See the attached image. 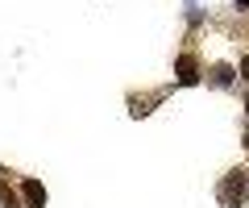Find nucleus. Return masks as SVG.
Masks as SVG:
<instances>
[{"label":"nucleus","mask_w":249,"mask_h":208,"mask_svg":"<svg viewBox=\"0 0 249 208\" xmlns=\"http://www.w3.org/2000/svg\"><path fill=\"white\" fill-rule=\"evenodd\" d=\"M245 191H249V179H245V171H232L229 179L220 183V204H224V208H241Z\"/></svg>","instance_id":"f257e3e1"},{"label":"nucleus","mask_w":249,"mask_h":208,"mask_svg":"<svg viewBox=\"0 0 249 208\" xmlns=\"http://www.w3.org/2000/svg\"><path fill=\"white\" fill-rule=\"evenodd\" d=\"M175 71H178V83H199V63H196V55H183L175 63Z\"/></svg>","instance_id":"f03ea898"},{"label":"nucleus","mask_w":249,"mask_h":208,"mask_svg":"<svg viewBox=\"0 0 249 208\" xmlns=\"http://www.w3.org/2000/svg\"><path fill=\"white\" fill-rule=\"evenodd\" d=\"M21 191H25V204H29V208H42V204H46V188H42L37 179H25V188H21Z\"/></svg>","instance_id":"7ed1b4c3"},{"label":"nucleus","mask_w":249,"mask_h":208,"mask_svg":"<svg viewBox=\"0 0 249 208\" xmlns=\"http://www.w3.org/2000/svg\"><path fill=\"white\" fill-rule=\"evenodd\" d=\"M0 204H4V208H17V191H13L4 179H0Z\"/></svg>","instance_id":"20e7f679"},{"label":"nucleus","mask_w":249,"mask_h":208,"mask_svg":"<svg viewBox=\"0 0 249 208\" xmlns=\"http://www.w3.org/2000/svg\"><path fill=\"white\" fill-rule=\"evenodd\" d=\"M212 79L220 83V88H224V83H232V67H216V71H212Z\"/></svg>","instance_id":"39448f33"},{"label":"nucleus","mask_w":249,"mask_h":208,"mask_svg":"<svg viewBox=\"0 0 249 208\" xmlns=\"http://www.w3.org/2000/svg\"><path fill=\"white\" fill-rule=\"evenodd\" d=\"M241 75H245V79H249V55L241 58Z\"/></svg>","instance_id":"423d86ee"},{"label":"nucleus","mask_w":249,"mask_h":208,"mask_svg":"<svg viewBox=\"0 0 249 208\" xmlns=\"http://www.w3.org/2000/svg\"><path fill=\"white\" fill-rule=\"evenodd\" d=\"M237 9H241V13H249V0H237Z\"/></svg>","instance_id":"0eeeda50"},{"label":"nucleus","mask_w":249,"mask_h":208,"mask_svg":"<svg viewBox=\"0 0 249 208\" xmlns=\"http://www.w3.org/2000/svg\"><path fill=\"white\" fill-rule=\"evenodd\" d=\"M245 146H249V133H245Z\"/></svg>","instance_id":"6e6552de"},{"label":"nucleus","mask_w":249,"mask_h":208,"mask_svg":"<svg viewBox=\"0 0 249 208\" xmlns=\"http://www.w3.org/2000/svg\"><path fill=\"white\" fill-rule=\"evenodd\" d=\"M245 109H249V100H245Z\"/></svg>","instance_id":"1a4fd4ad"}]
</instances>
